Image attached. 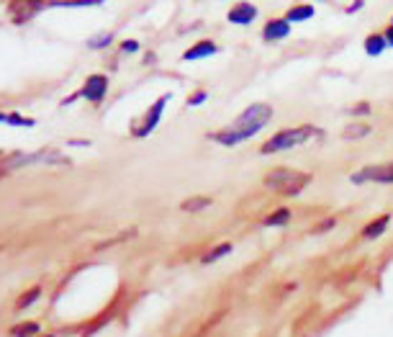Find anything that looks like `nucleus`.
<instances>
[{"label":"nucleus","mask_w":393,"mask_h":337,"mask_svg":"<svg viewBox=\"0 0 393 337\" xmlns=\"http://www.w3.org/2000/svg\"><path fill=\"white\" fill-rule=\"evenodd\" d=\"M257 18V8L252 3H237V6L229 11V21L237 23V26H250V23Z\"/></svg>","instance_id":"nucleus-8"},{"label":"nucleus","mask_w":393,"mask_h":337,"mask_svg":"<svg viewBox=\"0 0 393 337\" xmlns=\"http://www.w3.org/2000/svg\"><path fill=\"white\" fill-rule=\"evenodd\" d=\"M347 113H350V116H368V113H370V103L352 105V108H347Z\"/></svg>","instance_id":"nucleus-20"},{"label":"nucleus","mask_w":393,"mask_h":337,"mask_svg":"<svg viewBox=\"0 0 393 337\" xmlns=\"http://www.w3.org/2000/svg\"><path fill=\"white\" fill-rule=\"evenodd\" d=\"M314 137H322V129L311 127V124H303V127L293 129H283V132L273 134L270 139L260 147L262 155H275V152H286V149L301 147L306 142H311Z\"/></svg>","instance_id":"nucleus-2"},{"label":"nucleus","mask_w":393,"mask_h":337,"mask_svg":"<svg viewBox=\"0 0 393 337\" xmlns=\"http://www.w3.org/2000/svg\"><path fill=\"white\" fill-rule=\"evenodd\" d=\"M363 47H365V52L370 57H378V55H383V52L388 50V42H386V34H370L365 39V44H363Z\"/></svg>","instance_id":"nucleus-11"},{"label":"nucleus","mask_w":393,"mask_h":337,"mask_svg":"<svg viewBox=\"0 0 393 337\" xmlns=\"http://www.w3.org/2000/svg\"><path fill=\"white\" fill-rule=\"evenodd\" d=\"M3 121L8 124V116H6V113H0V124H3Z\"/></svg>","instance_id":"nucleus-24"},{"label":"nucleus","mask_w":393,"mask_h":337,"mask_svg":"<svg viewBox=\"0 0 393 337\" xmlns=\"http://www.w3.org/2000/svg\"><path fill=\"white\" fill-rule=\"evenodd\" d=\"M388 224H391V217H388V214H383V217H378V219H373L370 224L363 229V237H365V239H378L380 234L388 229Z\"/></svg>","instance_id":"nucleus-10"},{"label":"nucleus","mask_w":393,"mask_h":337,"mask_svg":"<svg viewBox=\"0 0 393 337\" xmlns=\"http://www.w3.org/2000/svg\"><path fill=\"white\" fill-rule=\"evenodd\" d=\"M204 101H206V93L201 91V93H196V96L188 101V105H198V103H204Z\"/></svg>","instance_id":"nucleus-23"},{"label":"nucleus","mask_w":393,"mask_h":337,"mask_svg":"<svg viewBox=\"0 0 393 337\" xmlns=\"http://www.w3.org/2000/svg\"><path fill=\"white\" fill-rule=\"evenodd\" d=\"M168 101H170V96H162L160 101H155V103L149 105V111L144 113V119H141L139 124H136V127L131 129L134 137H147V134L155 132V127L160 124L162 111H165V105H168Z\"/></svg>","instance_id":"nucleus-6"},{"label":"nucleus","mask_w":393,"mask_h":337,"mask_svg":"<svg viewBox=\"0 0 393 337\" xmlns=\"http://www.w3.org/2000/svg\"><path fill=\"white\" fill-rule=\"evenodd\" d=\"M370 134V124H365V121H358V124H350V127H344L342 137L344 139H363V137H368Z\"/></svg>","instance_id":"nucleus-12"},{"label":"nucleus","mask_w":393,"mask_h":337,"mask_svg":"<svg viewBox=\"0 0 393 337\" xmlns=\"http://www.w3.org/2000/svg\"><path fill=\"white\" fill-rule=\"evenodd\" d=\"M105 93H108V78L105 75H90V78L85 80L83 88L78 91V96L67 98L64 103H72L75 98H88L90 103H100L105 98Z\"/></svg>","instance_id":"nucleus-5"},{"label":"nucleus","mask_w":393,"mask_h":337,"mask_svg":"<svg viewBox=\"0 0 393 337\" xmlns=\"http://www.w3.org/2000/svg\"><path fill=\"white\" fill-rule=\"evenodd\" d=\"M206 206H211V198L209 196H196V198H188V201H183L180 204V209L183 211H201V209H206Z\"/></svg>","instance_id":"nucleus-16"},{"label":"nucleus","mask_w":393,"mask_h":337,"mask_svg":"<svg viewBox=\"0 0 393 337\" xmlns=\"http://www.w3.org/2000/svg\"><path fill=\"white\" fill-rule=\"evenodd\" d=\"M121 50L127 52V55H131V52H139V42H124V44H121Z\"/></svg>","instance_id":"nucleus-22"},{"label":"nucleus","mask_w":393,"mask_h":337,"mask_svg":"<svg viewBox=\"0 0 393 337\" xmlns=\"http://www.w3.org/2000/svg\"><path fill=\"white\" fill-rule=\"evenodd\" d=\"M229 253H232V245H229V242H224V245L213 247L211 253H206V255H204V263H206V265H209V263H216V260L226 258Z\"/></svg>","instance_id":"nucleus-15"},{"label":"nucleus","mask_w":393,"mask_h":337,"mask_svg":"<svg viewBox=\"0 0 393 337\" xmlns=\"http://www.w3.org/2000/svg\"><path fill=\"white\" fill-rule=\"evenodd\" d=\"M311 183L309 173H301V170H291V168H275L265 176V185L281 196H298L306 185Z\"/></svg>","instance_id":"nucleus-3"},{"label":"nucleus","mask_w":393,"mask_h":337,"mask_svg":"<svg viewBox=\"0 0 393 337\" xmlns=\"http://www.w3.org/2000/svg\"><path fill=\"white\" fill-rule=\"evenodd\" d=\"M95 3H103V0H70V3H62V6H95Z\"/></svg>","instance_id":"nucleus-21"},{"label":"nucleus","mask_w":393,"mask_h":337,"mask_svg":"<svg viewBox=\"0 0 393 337\" xmlns=\"http://www.w3.org/2000/svg\"><path fill=\"white\" fill-rule=\"evenodd\" d=\"M218 52V47L213 42H198L193 44L188 52L183 55L185 62H196V59H206V57H213Z\"/></svg>","instance_id":"nucleus-9"},{"label":"nucleus","mask_w":393,"mask_h":337,"mask_svg":"<svg viewBox=\"0 0 393 337\" xmlns=\"http://www.w3.org/2000/svg\"><path fill=\"white\" fill-rule=\"evenodd\" d=\"M270 119H273V108H270V105L267 103H252L239 113L237 119H234L232 127H226V129H221V132L211 134V139H216L218 144H224V147H234V144H239V142L252 139L254 134L262 132V129L270 124Z\"/></svg>","instance_id":"nucleus-1"},{"label":"nucleus","mask_w":393,"mask_h":337,"mask_svg":"<svg viewBox=\"0 0 393 337\" xmlns=\"http://www.w3.org/2000/svg\"><path fill=\"white\" fill-rule=\"evenodd\" d=\"M291 222V211L288 209H278V211H273L270 217L262 222L265 227H283V224H288Z\"/></svg>","instance_id":"nucleus-14"},{"label":"nucleus","mask_w":393,"mask_h":337,"mask_svg":"<svg viewBox=\"0 0 393 337\" xmlns=\"http://www.w3.org/2000/svg\"><path fill=\"white\" fill-rule=\"evenodd\" d=\"M39 296H42V288H39V286L31 288V291H26V294L21 296V302L16 304V309H26V307H31V304H34Z\"/></svg>","instance_id":"nucleus-18"},{"label":"nucleus","mask_w":393,"mask_h":337,"mask_svg":"<svg viewBox=\"0 0 393 337\" xmlns=\"http://www.w3.org/2000/svg\"><path fill=\"white\" fill-rule=\"evenodd\" d=\"M47 337H52V335H47Z\"/></svg>","instance_id":"nucleus-25"},{"label":"nucleus","mask_w":393,"mask_h":337,"mask_svg":"<svg viewBox=\"0 0 393 337\" xmlns=\"http://www.w3.org/2000/svg\"><path fill=\"white\" fill-rule=\"evenodd\" d=\"M113 42V36L111 34H103V36H93L90 42H88V47L90 50H103V47H108V44Z\"/></svg>","instance_id":"nucleus-19"},{"label":"nucleus","mask_w":393,"mask_h":337,"mask_svg":"<svg viewBox=\"0 0 393 337\" xmlns=\"http://www.w3.org/2000/svg\"><path fill=\"white\" fill-rule=\"evenodd\" d=\"M39 324L36 322H23V324H18V327H13V337H34V335H39Z\"/></svg>","instance_id":"nucleus-17"},{"label":"nucleus","mask_w":393,"mask_h":337,"mask_svg":"<svg viewBox=\"0 0 393 337\" xmlns=\"http://www.w3.org/2000/svg\"><path fill=\"white\" fill-rule=\"evenodd\" d=\"M291 34V21L288 18H270L262 28V39L265 42H281Z\"/></svg>","instance_id":"nucleus-7"},{"label":"nucleus","mask_w":393,"mask_h":337,"mask_svg":"<svg viewBox=\"0 0 393 337\" xmlns=\"http://www.w3.org/2000/svg\"><path fill=\"white\" fill-rule=\"evenodd\" d=\"M350 181L355 185H363V183H393V162H380V165L360 168L358 173H352Z\"/></svg>","instance_id":"nucleus-4"},{"label":"nucleus","mask_w":393,"mask_h":337,"mask_svg":"<svg viewBox=\"0 0 393 337\" xmlns=\"http://www.w3.org/2000/svg\"><path fill=\"white\" fill-rule=\"evenodd\" d=\"M314 6H295L288 11V21H309V18H314Z\"/></svg>","instance_id":"nucleus-13"}]
</instances>
